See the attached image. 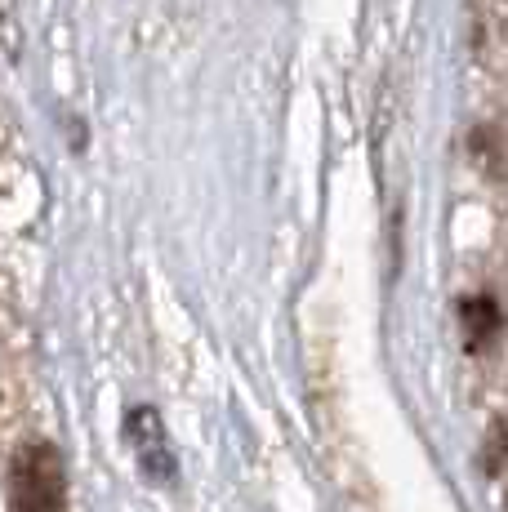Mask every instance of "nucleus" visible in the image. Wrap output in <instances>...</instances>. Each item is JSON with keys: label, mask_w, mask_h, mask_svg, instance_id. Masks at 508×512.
<instances>
[{"label": "nucleus", "mask_w": 508, "mask_h": 512, "mask_svg": "<svg viewBox=\"0 0 508 512\" xmlns=\"http://www.w3.org/2000/svg\"><path fill=\"white\" fill-rule=\"evenodd\" d=\"M486 468H491V477L508 490V419L495 423L491 437H486Z\"/></svg>", "instance_id": "nucleus-3"}, {"label": "nucleus", "mask_w": 508, "mask_h": 512, "mask_svg": "<svg viewBox=\"0 0 508 512\" xmlns=\"http://www.w3.org/2000/svg\"><path fill=\"white\" fill-rule=\"evenodd\" d=\"M9 504H14V512H67L63 455L50 441L18 446L14 464H9Z\"/></svg>", "instance_id": "nucleus-1"}, {"label": "nucleus", "mask_w": 508, "mask_h": 512, "mask_svg": "<svg viewBox=\"0 0 508 512\" xmlns=\"http://www.w3.org/2000/svg\"><path fill=\"white\" fill-rule=\"evenodd\" d=\"M477 54L486 63H508V0H477Z\"/></svg>", "instance_id": "nucleus-2"}]
</instances>
